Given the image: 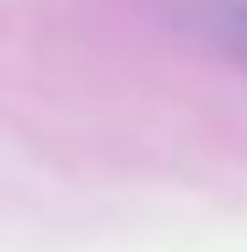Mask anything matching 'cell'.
Instances as JSON below:
<instances>
[{"label": "cell", "instance_id": "obj_1", "mask_svg": "<svg viewBox=\"0 0 247 252\" xmlns=\"http://www.w3.org/2000/svg\"><path fill=\"white\" fill-rule=\"evenodd\" d=\"M188 27L210 49H220L231 64L247 70V0H204L188 11Z\"/></svg>", "mask_w": 247, "mask_h": 252}]
</instances>
